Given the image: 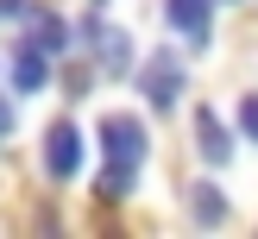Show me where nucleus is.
Segmentation results:
<instances>
[{
    "mask_svg": "<svg viewBox=\"0 0 258 239\" xmlns=\"http://www.w3.org/2000/svg\"><path fill=\"white\" fill-rule=\"evenodd\" d=\"M0 13H25V0H0Z\"/></svg>",
    "mask_w": 258,
    "mask_h": 239,
    "instance_id": "obj_13",
    "label": "nucleus"
},
{
    "mask_svg": "<svg viewBox=\"0 0 258 239\" xmlns=\"http://www.w3.org/2000/svg\"><path fill=\"white\" fill-rule=\"evenodd\" d=\"M139 95H145L158 113L176 107V95H183V50H170V44L151 50V57L139 63Z\"/></svg>",
    "mask_w": 258,
    "mask_h": 239,
    "instance_id": "obj_1",
    "label": "nucleus"
},
{
    "mask_svg": "<svg viewBox=\"0 0 258 239\" xmlns=\"http://www.w3.org/2000/svg\"><path fill=\"white\" fill-rule=\"evenodd\" d=\"M101 151H107L113 164H139V170H145V157H151L145 120H133V113H107V120H101Z\"/></svg>",
    "mask_w": 258,
    "mask_h": 239,
    "instance_id": "obj_2",
    "label": "nucleus"
},
{
    "mask_svg": "<svg viewBox=\"0 0 258 239\" xmlns=\"http://www.w3.org/2000/svg\"><path fill=\"white\" fill-rule=\"evenodd\" d=\"M133 189H139V164H101V176H95V195L101 201H126V195H133Z\"/></svg>",
    "mask_w": 258,
    "mask_h": 239,
    "instance_id": "obj_9",
    "label": "nucleus"
},
{
    "mask_svg": "<svg viewBox=\"0 0 258 239\" xmlns=\"http://www.w3.org/2000/svg\"><path fill=\"white\" fill-rule=\"evenodd\" d=\"M239 132H246L252 145H258V88H252L246 101H239Z\"/></svg>",
    "mask_w": 258,
    "mask_h": 239,
    "instance_id": "obj_11",
    "label": "nucleus"
},
{
    "mask_svg": "<svg viewBox=\"0 0 258 239\" xmlns=\"http://www.w3.org/2000/svg\"><path fill=\"white\" fill-rule=\"evenodd\" d=\"M76 44H82V50H88V57H95L107 75H126V69H133V38H126L120 25H101V19H88L82 32H76Z\"/></svg>",
    "mask_w": 258,
    "mask_h": 239,
    "instance_id": "obj_3",
    "label": "nucleus"
},
{
    "mask_svg": "<svg viewBox=\"0 0 258 239\" xmlns=\"http://www.w3.org/2000/svg\"><path fill=\"white\" fill-rule=\"evenodd\" d=\"M7 132H13V107L0 101V138H7Z\"/></svg>",
    "mask_w": 258,
    "mask_h": 239,
    "instance_id": "obj_12",
    "label": "nucleus"
},
{
    "mask_svg": "<svg viewBox=\"0 0 258 239\" xmlns=\"http://www.w3.org/2000/svg\"><path fill=\"white\" fill-rule=\"evenodd\" d=\"M13 88H19V95H38V88H50V50L19 44V57H13Z\"/></svg>",
    "mask_w": 258,
    "mask_h": 239,
    "instance_id": "obj_8",
    "label": "nucleus"
},
{
    "mask_svg": "<svg viewBox=\"0 0 258 239\" xmlns=\"http://www.w3.org/2000/svg\"><path fill=\"white\" fill-rule=\"evenodd\" d=\"M196 151H202V164H233V138H227V126H221V113L214 107H196Z\"/></svg>",
    "mask_w": 258,
    "mask_h": 239,
    "instance_id": "obj_7",
    "label": "nucleus"
},
{
    "mask_svg": "<svg viewBox=\"0 0 258 239\" xmlns=\"http://www.w3.org/2000/svg\"><path fill=\"white\" fill-rule=\"evenodd\" d=\"M88 7H101V0H88Z\"/></svg>",
    "mask_w": 258,
    "mask_h": 239,
    "instance_id": "obj_14",
    "label": "nucleus"
},
{
    "mask_svg": "<svg viewBox=\"0 0 258 239\" xmlns=\"http://www.w3.org/2000/svg\"><path fill=\"white\" fill-rule=\"evenodd\" d=\"M25 44H38V50H50V57H63V50L76 44V32H63V19L50 7H25Z\"/></svg>",
    "mask_w": 258,
    "mask_h": 239,
    "instance_id": "obj_6",
    "label": "nucleus"
},
{
    "mask_svg": "<svg viewBox=\"0 0 258 239\" xmlns=\"http://www.w3.org/2000/svg\"><path fill=\"white\" fill-rule=\"evenodd\" d=\"M44 170H50V183L82 176V126H76V120H57L44 132Z\"/></svg>",
    "mask_w": 258,
    "mask_h": 239,
    "instance_id": "obj_4",
    "label": "nucleus"
},
{
    "mask_svg": "<svg viewBox=\"0 0 258 239\" xmlns=\"http://www.w3.org/2000/svg\"><path fill=\"white\" fill-rule=\"evenodd\" d=\"M189 214H196V226H221L227 220V195L214 183H189Z\"/></svg>",
    "mask_w": 258,
    "mask_h": 239,
    "instance_id": "obj_10",
    "label": "nucleus"
},
{
    "mask_svg": "<svg viewBox=\"0 0 258 239\" xmlns=\"http://www.w3.org/2000/svg\"><path fill=\"white\" fill-rule=\"evenodd\" d=\"M164 19H170L189 44H208L214 38V0H164Z\"/></svg>",
    "mask_w": 258,
    "mask_h": 239,
    "instance_id": "obj_5",
    "label": "nucleus"
}]
</instances>
